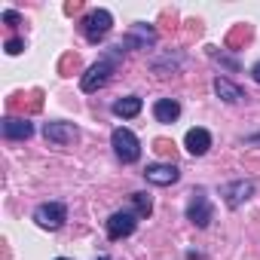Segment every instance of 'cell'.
Wrapping results in <instances>:
<instances>
[{"label": "cell", "mask_w": 260, "mask_h": 260, "mask_svg": "<svg viewBox=\"0 0 260 260\" xmlns=\"http://www.w3.org/2000/svg\"><path fill=\"white\" fill-rule=\"evenodd\" d=\"M110 144H113V153H116V159H119V162H125V166L141 159V144H138V138H135V132H132V128H125V125L113 128Z\"/></svg>", "instance_id": "obj_1"}, {"label": "cell", "mask_w": 260, "mask_h": 260, "mask_svg": "<svg viewBox=\"0 0 260 260\" xmlns=\"http://www.w3.org/2000/svg\"><path fill=\"white\" fill-rule=\"evenodd\" d=\"M80 28H83V37H86L89 43H98V40H104V37L110 34L113 16H110L107 10H92V13L80 22Z\"/></svg>", "instance_id": "obj_2"}, {"label": "cell", "mask_w": 260, "mask_h": 260, "mask_svg": "<svg viewBox=\"0 0 260 260\" xmlns=\"http://www.w3.org/2000/svg\"><path fill=\"white\" fill-rule=\"evenodd\" d=\"M34 220L43 230H61L68 220V208H64V202H43L34 208Z\"/></svg>", "instance_id": "obj_3"}, {"label": "cell", "mask_w": 260, "mask_h": 260, "mask_svg": "<svg viewBox=\"0 0 260 260\" xmlns=\"http://www.w3.org/2000/svg\"><path fill=\"white\" fill-rule=\"evenodd\" d=\"M110 74H113V58H101V61H95V64L83 74L80 89H83V92H98V89L110 80Z\"/></svg>", "instance_id": "obj_4"}, {"label": "cell", "mask_w": 260, "mask_h": 260, "mask_svg": "<svg viewBox=\"0 0 260 260\" xmlns=\"http://www.w3.org/2000/svg\"><path fill=\"white\" fill-rule=\"evenodd\" d=\"M138 226V214L135 211H113L107 217V236L116 242V239H125V236H132Z\"/></svg>", "instance_id": "obj_5"}, {"label": "cell", "mask_w": 260, "mask_h": 260, "mask_svg": "<svg viewBox=\"0 0 260 260\" xmlns=\"http://www.w3.org/2000/svg\"><path fill=\"white\" fill-rule=\"evenodd\" d=\"M187 217L199 226V230H205L211 220H214V208H211V202H208V196L199 190V193H193V199H190V205H187Z\"/></svg>", "instance_id": "obj_6"}, {"label": "cell", "mask_w": 260, "mask_h": 260, "mask_svg": "<svg viewBox=\"0 0 260 260\" xmlns=\"http://www.w3.org/2000/svg\"><path fill=\"white\" fill-rule=\"evenodd\" d=\"M144 178H147V184H153V187H172V184L181 178V169H178V166H169V162H153V166L144 169Z\"/></svg>", "instance_id": "obj_7"}, {"label": "cell", "mask_w": 260, "mask_h": 260, "mask_svg": "<svg viewBox=\"0 0 260 260\" xmlns=\"http://www.w3.org/2000/svg\"><path fill=\"white\" fill-rule=\"evenodd\" d=\"M220 196H223V202L230 205V208H239V205H245L251 196H254V184L251 181H230V184H223V190H220Z\"/></svg>", "instance_id": "obj_8"}, {"label": "cell", "mask_w": 260, "mask_h": 260, "mask_svg": "<svg viewBox=\"0 0 260 260\" xmlns=\"http://www.w3.org/2000/svg\"><path fill=\"white\" fill-rule=\"evenodd\" d=\"M43 135H46V141L64 147V144H71L77 138V125L74 122H64V119H52V122L43 125Z\"/></svg>", "instance_id": "obj_9"}, {"label": "cell", "mask_w": 260, "mask_h": 260, "mask_svg": "<svg viewBox=\"0 0 260 260\" xmlns=\"http://www.w3.org/2000/svg\"><path fill=\"white\" fill-rule=\"evenodd\" d=\"M0 135L10 138V141H25L34 135V125L28 119H19V116H7L4 122H0Z\"/></svg>", "instance_id": "obj_10"}, {"label": "cell", "mask_w": 260, "mask_h": 260, "mask_svg": "<svg viewBox=\"0 0 260 260\" xmlns=\"http://www.w3.org/2000/svg\"><path fill=\"white\" fill-rule=\"evenodd\" d=\"M184 147H187L190 156H205L208 147H211V132H208V128H199V125L190 128L187 138H184Z\"/></svg>", "instance_id": "obj_11"}, {"label": "cell", "mask_w": 260, "mask_h": 260, "mask_svg": "<svg viewBox=\"0 0 260 260\" xmlns=\"http://www.w3.org/2000/svg\"><path fill=\"white\" fill-rule=\"evenodd\" d=\"M214 92H217V98H223L226 104H239V101L245 98V92H242L236 83H230L226 77H214Z\"/></svg>", "instance_id": "obj_12"}, {"label": "cell", "mask_w": 260, "mask_h": 260, "mask_svg": "<svg viewBox=\"0 0 260 260\" xmlns=\"http://www.w3.org/2000/svg\"><path fill=\"white\" fill-rule=\"evenodd\" d=\"M153 116H156L159 122H175V119L181 116V104H178L175 98H159V101L153 104Z\"/></svg>", "instance_id": "obj_13"}, {"label": "cell", "mask_w": 260, "mask_h": 260, "mask_svg": "<svg viewBox=\"0 0 260 260\" xmlns=\"http://www.w3.org/2000/svg\"><path fill=\"white\" fill-rule=\"evenodd\" d=\"M141 98L138 95H125V98H119V101H113V113L116 116H122V119H132V116H138L141 113Z\"/></svg>", "instance_id": "obj_14"}, {"label": "cell", "mask_w": 260, "mask_h": 260, "mask_svg": "<svg viewBox=\"0 0 260 260\" xmlns=\"http://www.w3.org/2000/svg\"><path fill=\"white\" fill-rule=\"evenodd\" d=\"M156 40V34H153V28H147V25H138L132 34H128L119 46H144L147 49V43H153Z\"/></svg>", "instance_id": "obj_15"}, {"label": "cell", "mask_w": 260, "mask_h": 260, "mask_svg": "<svg viewBox=\"0 0 260 260\" xmlns=\"http://www.w3.org/2000/svg\"><path fill=\"white\" fill-rule=\"evenodd\" d=\"M132 202H135V214H138V217H147V214L153 211V202H150V196H147V193H135V196H132Z\"/></svg>", "instance_id": "obj_16"}, {"label": "cell", "mask_w": 260, "mask_h": 260, "mask_svg": "<svg viewBox=\"0 0 260 260\" xmlns=\"http://www.w3.org/2000/svg\"><path fill=\"white\" fill-rule=\"evenodd\" d=\"M25 49V43L19 40V37H13V40H7V55H19Z\"/></svg>", "instance_id": "obj_17"}, {"label": "cell", "mask_w": 260, "mask_h": 260, "mask_svg": "<svg viewBox=\"0 0 260 260\" xmlns=\"http://www.w3.org/2000/svg\"><path fill=\"white\" fill-rule=\"evenodd\" d=\"M4 22H7V25H19L22 19H19V13H13V10H7V13H4Z\"/></svg>", "instance_id": "obj_18"}, {"label": "cell", "mask_w": 260, "mask_h": 260, "mask_svg": "<svg viewBox=\"0 0 260 260\" xmlns=\"http://www.w3.org/2000/svg\"><path fill=\"white\" fill-rule=\"evenodd\" d=\"M251 77H254V80H257V83H260V61H257V64H254V68H251Z\"/></svg>", "instance_id": "obj_19"}, {"label": "cell", "mask_w": 260, "mask_h": 260, "mask_svg": "<svg viewBox=\"0 0 260 260\" xmlns=\"http://www.w3.org/2000/svg\"><path fill=\"white\" fill-rule=\"evenodd\" d=\"M58 260H68V257H58Z\"/></svg>", "instance_id": "obj_20"}]
</instances>
